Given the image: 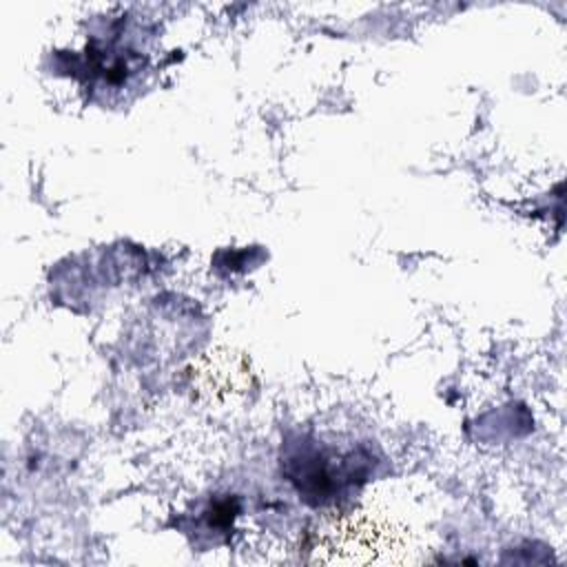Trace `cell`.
Here are the masks:
<instances>
[{
    "label": "cell",
    "instance_id": "obj_1",
    "mask_svg": "<svg viewBox=\"0 0 567 567\" xmlns=\"http://www.w3.org/2000/svg\"><path fill=\"white\" fill-rule=\"evenodd\" d=\"M408 549V529L396 520L357 509L328 520L315 538L312 560L323 565L401 563Z\"/></svg>",
    "mask_w": 567,
    "mask_h": 567
}]
</instances>
